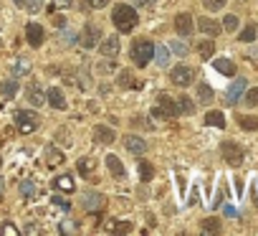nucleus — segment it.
<instances>
[{
	"mask_svg": "<svg viewBox=\"0 0 258 236\" xmlns=\"http://www.w3.org/2000/svg\"><path fill=\"white\" fill-rule=\"evenodd\" d=\"M111 21L116 26L119 33H129V31H135V26L140 23V16L132 6H116L114 13H111Z\"/></svg>",
	"mask_w": 258,
	"mask_h": 236,
	"instance_id": "obj_1",
	"label": "nucleus"
},
{
	"mask_svg": "<svg viewBox=\"0 0 258 236\" xmlns=\"http://www.w3.org/2000/svg\"><path fill=\"white\" fill-rule=\"evenodd\" d=\"M152 56H155V43L152 41H135L132 43V61L140 66V69H145L150 61H152Z\"/></svg>",
	"mask_w": 258,
	"mask_h": 236,
	"instance_id": "obj_2",
	"label": "nucleus"
},
{
	"mask_svg": "<svg viewBox=\"0 0 258 236\" xmlns=\"http://www.w3.org/2000/svg\"><path fill=\"white\" fill-rule=\"evenodd\" d=\"M13 117H16V127H18L23 135H31V132L38 130V114H36V112H31V109H18Z\"/></svg>",
	"mask_w": 258,
	"mask_h": 236,
	"instance_id": "obj_3",
	"label": "nucleus"
},
{
	"mask_svg": "<svg viewBox=\"0 0 258 236\" xmlns=\"http://www.w3.org/2000/svg\"><path fill=\"white\" fill-rule=\"evenodd\" d=\"M152 117H160V120H172V117H177V104L172 102L170 94H160L157 107L152 109Z\"/></svg>",
	"mask_w": 258,
	"mask_h": 236,
	"instance_id": "obj_4",
	"label": "nucleus"
},
{
	"mask_svg": "<svg viewBox=\"0 0 258 236\" xmlns=\"http://www.w3.org/2000/svg\"><path fill=\"white\" fill-rule=\"evenodd\" d=\"M220 155H223V158H225V163H228V165H233V168L243 165V158H245L243 148H240L238 143H230V140H225V143L220 145Z\"/></svg>",
	"mask_w": 258,
	"mask_h": 236,
	"instance_id": "obj_5",
	"label": "nucleus"
},
{
	"mask_svg": "<svg viewBox=\"0 0 258 236\" xmlns=\"http://www.w3.org/2000/svg\"><path fill=\"white\" fill-rule=\"evenodd\" d=\"M170 81L175 84V86H190L192 81H195V71L190 69V66H185V64H180V66H175L172 71H170Z\"/></svg>",
	"mask_w": 258,
	"mask_h": 236,
	"instance_id": "obj_6",
	"label": "nucleus"
},
{
	"mask_svg": "<svg viewBox=\"0 0 258 236\" xmlns=\"http://www.w3.org/2000/svg\"><path fill=\"white\" fill-rule=\"evenodd\" d=\"M99 36H101L99 26L86 23V26H84V31H81V36H79V43H81L84 49H94V46H99Z\"/></svg>",
	"mask_w": 258,
	"mask_h": 236,
	"instance_id": "obj_7",
	"label": "nucleus"
},
{
	"mask_svg": "<svg viewBox=\"0 0 258 236\" xmlns=\"http://www.w3.org/2000/svg\"><path fill=\"white\" fill-rule=\"evenodd\" d=\"M243 94H245V79H235V81L228 86V91H225V104H228V107L238 104Z\"/></svg>",
	"mask_w": 258,
	"mask_h": 236,
	"instance_id": "obj_8",
	"label": "nucleus"
},
{
	"mask_svg": "<svg viewBox=\"0 0 258 236\" xmlns=\"http://www.w3.org/2000/svg\"><path fill=\"white\" fill-rule=\"evenodd\" d=\"M119 36H106L104 41H99V54L101 56H106V59H114V56H119Z\"/></svg>",
	"mask_w": 258,
	"mask_h": 236,
	"instance_id": "obj_9",
	"label": "nucleus"
},
{
	"mask_svg": "<svg viewBox=\"0 0 258 236\" xmlns=\"http://www.w3.org/2000/svg\"><path fill=\"white\" fill-rule=\"evenodd\" d=\"M26 38H28V43H31L33 49H38V46L43 43V38H46L43 26H38V23H28V26H26Z\"/></svg>",
	"mask_w": 258,
	"mask_h": 236,
	"instance_id": "obj_10",
	"label": "nucleus"
},
{
	"mask_svg": "<svg viewBox=\"0 0 258 236\" xmlns=\"http://www.w3.org/2000/svg\"><path fill=\"white\" fill-rule=\"evenodd\" d=\"M81 206H84L86 211H99V208L104 206V196H101L99 191H86V193L81 196Z\"/></svg>",
	"mask_w": 258,
	"mask_h": 236,
	"instance_id": "obj_11",
	"label": "nucleus"
},
{
	"mask_svg": "<svg viewBox=\"0 0 258 236\" xmlns=\"http://www.w3.org/2000/svg\"><path fill=\"white\" fill-rule=\"evenodd\" d=\"M124 145H126L129 153H135L137 158L147 153V143H145V137H140V135H126V137H124Z\"/></svg>",
	"mask_w": 258,
	"mask_h": 236,
	"instance_id": "obj_12",
	"label": "nucleus"
},
{
	"mask_svg": "<svg viewBox=\"0 0 258 236\" xmlns=\"http://www.w3.org/2000/svg\"><path fill=\"white\" fill-rule=\"evenodd\" d=\"M175 31H177L180 36H190V33H192V16H190V13H180V16L175 18Z\"/></svg>",
	"mask_w": 258,
	"mask_h": 236,
	"instance_id": "obj_13",
	"label": "nucleus"
},
{
	"mask_svg": "<svg viewBox=\"0 0 258 236\" xmlns=\"http://www.w3.org/2000/svg\"><path fill=\"white\" fill-rule=\"evenodd\" d=\"M26 97H28V102L36 104V107H41V104L46 102V94H43V89H41L36 81H31V84L26 86Z\"/></svg>",
	"mask_w": 258,
	"mask_h": 236,
	"instance_id": "obj_14",
	"label": "nucleus"
},
{
	"mask_svg": "<svg viewBox=\"0 0 258 236\" xmlns=\"http://www.w3.org/2000/svg\"><path fill=\"white\" fill-rule=\"evenodd\" d=\"M114 137H116V135H114L111 127H106V125H96V127H94V140H96V143H101V145H111Z\"/></svg>",
	"mask_w": 258,
	"mask_h": 236,
	"instance_id": "obj_15",
	"label": "nucleus"
},
{
	"mask_svg": "<svg viewBox=\"0 0 258 236\" xmlns=\"http://www.w3.org/2000/svg\"><path fill=\"white\" fill-rule=\"evenodd\" d=\"M46 102H48L53 109H66V99H63V91H61L58 86L48 89V94H46Z\"/></svg>",
	"mask_w": 258,
	"mask_h": 236,
	"instance_id": "obj_16",
	"label": "nucleus"
},
{
	"mask_svg": "<svg viewBox=\"0 0 258 236\" xmlns=\"http://www.w3.org/2000/svg\"><path fill=\"white\" fill-rule=\"evenodd\" d=\"M116 84H119L121 89H137V86H140V84H137V79H135V74L129 71V69H121V71H119Z\"/></svg>",
	"mask_w": 258,
	"mask_h": 236,
	"instance_id": "obj_17",
	"label": "nucleus"
},
{
	"mask_svg": "<svg viewBox=\"0 0 258 236\" xmlns=\"http://www.w3.org/2000/svg\"><path fill=\"white\" fill-rule=\"evenodd\" d=\"M198 28H200V33H205V36H218V33H220V23H215L213 18H200V21H198Z\"/></svg>",
	"mask_w": 258,
	"mask_h": 236,
	"instance_id": "obj_18",
	"label": "nucleus"
},
{
	"mask_svg": "<svg viewBox=\"0 0 258 236\" xmlns=\"http://www.w3.org/2000/svg\"><path fill=\"white\" fill-rule=\"evenodd\" d=\"M213 69H215L218 74H223V76H233V74H235V64H233L230 59H215V61H213Z\"/></svg>",
	"mask_w": 258,
	"mask_h": 236,
	"instance_id": "obj_19",
	"label": "nucleus"
},
{
	"mask_svg": "<svg viewBox=\"0 0 258 236\" xmlns=\"http://www.w3.org/2000/svg\"><path fill=\"white\" fill-rule=\"evenodd\" d=\"M76 170H79V175L91 178V175H94V170H96V160H94V158H81V160L76 163Z\"/></svg>",
	"mask_w": 258,
	"mask_h": 236,
	"instance_id": "obj_20",
	"label": "nucleus"
},
{
	"mask_svg": "<svg viewBox=\"0 0 258 236\" xmlns=\"http://www.w3.org/2000/svg\"><path fill=\"white\" fill-rule=\"evenodd\" d=\"M106 165H109V170H111V175L114 178H124V165H121V160L116 158V155H106Z\"/></svg>",
	"mask_w": 258,
	"mask_h": 236,
	"instance_id": "obj_21",
	"label": "nucleus"
},
{
	"mask_svg": "<svg viewBox=\"0 0 258 236\" xmlns=\"http://www.w3.org/2000/svg\"><path fill=\"white\" fill-rule=\"evenodd\" d=\"M46 163H48V165H58V163H63V153H61L56 145H48V148H46Z\"/></svg>",
	"mask_w": 258,
	"mask_h": 236,
	"instance_id": "obj_22",
	"label": "nucleus"
},
{
	"mask_svg": "<svg viewBox=\"0 0 258 236\" xmlns=\"http://www.w3.org/2000/svg\"><path fill=\"white\" fill-rule=\"evenodd\" d=\"M205 125H210V127H225V117H223V112H208L205 114Z\"/></svg>",
	"mask_w": 258,
	"mask_h": 236,
	"instance_id": "obj_23",
	"label": "nucleus"
},
{
	"mask_svg": "<svg viewBox=\"0 0 258 236\" xmlns=\"http://www.w3.org/2000/svg\"><path fill=\"white\" fill-rule=\"evenodd\" d=\"M175 104H177V114H192L195 112V102L190 97H180Z\"/></svg>",
	"mask_w": 258,
	"mask_h": 236,
	"instance_id": "obj_24",
	"label": "nucleus"
},
{
	"mask_svg": "<svg viewBox=\"0 0 258 236\" xmlns=\"http://www.w3.org/2000/svg\"><path fill=\"white\" fill-rule=\"evenodd\" d=\"M0 91H3V97H6V99H13V97H16V91H18V81H13V79L0 81Z\"/></svg>",
	"mask_w": 258,
	"mask_h": 236,
	"instance_id": "obj_25",
	"label": "nucleus"
},
{
	"mask_svg": "<svg viewBox=\"0 0 258 236\" xmlns=\"http://www.w3.org/2000/svg\"><path fill=\"white\" fill-rule=\"evenodd\" d=\"M152 178H155V168H152V163H147V160H140V180L150 183Z\"/></svg>",
	"mask_w": 258,
	"mask_h": 236,
	"instance_id": "obj_26",
	"label": "nucleus"
},
{
	"mask_svg": "<svg viewBox=\"0 0 258 236\" xmlns=\"http://www.w3.org/2000/svg\"><path fill=\"white\" fill-rule=\"evenodd\" d=\"M152 59H155L160 66H167V64H170V49H167V46H157Z\"/></svg>",
	"mask_w": 258,
	"mask_h": 236,
	"instance_id": "obj_27",
	"label": "nucleus"
},
{
	"mask_svg": "<svg viewBox=\"0 0 258 236\" xmlns=\"http://www.w3.org/2000/svg\"><path fill=\"white\" fill-rule=\"evenodd\" d=\"M53 185H56V188H61V191H66V193H71V191L76 188V183H74V178H71V175H61V178H56V180H53Z\"/></svg>",
	"mask_w": 258,
	"mask_h": 236,
	"instance_id": "obj_28",
	"label": "nucleus"
},
{
	"mask_svg": "<svg viewBox=\"0 0 258 236\" xmlns=\"http://www.w3.org/2000/svg\"><path fill=\"white\" fill-rule=\"evenodd\" d=\"M198 54H200V59H210L215 54V43L213 41H200L198 43Z\"/></svg>",
	"mask_w": 258,
	"mask_h": 236,
	"instance_id": "obj_29",
	"label": "nucleus"
},
{
	"mask_svg": "<svg viewBox=\"0 0 258 236\" xmlns=\"http://www.w3.org/2000/svg\"><path fill=\"white\" fill-rule=\"evenodd\" d=\"M200 228H203L205 233H220V218H205V221L200 223Z\"/></svg>",
	"mask_w": 258,
	"mask_h": 236,
	"instance_id": "obj_30",
	"label": "nucleus"
},
{
	"mask_svg": "<svg viewBox=\"0 0 258 236\" xmlns=\"http://www.w3.org/2000/svg\"><path fill=\"white\" fill-rule=\"evenodd\" d=\"M198 99H200L203 104H210V102H213V89H210L208 84H200V86H198Z\"/></svg>",
	"mask_w": 258,
	"mask_h": 236,
	"instance_id": "obj_31",
	"label": "nucleus"
},
{
	"mask_svg": "<svg viewBox=\"0 0 258 236\" xmlns=\"http://www.w3.org/2000/svg\"><path fill=\"white\" fill-rule=\"evenodd\" d=\"M238 125L243 127V130H258V120H255V117H238Z\"/></svg>",
	"mask_w": 258,
	"mask_h": 236,
	"instance_id": "obj_32",
	"label": "nucleus"
},
{
	"mask_svg": "<svg viewBox=\"0 0 258 236\" xmlns=\"http://www.w3.org/2000/svg\"><path fill=\"white\" fill-rule=\"evenodd\" d=\"M243 43H250V41H255V26L250 23V26H245L243 31H240V36H238Z\"/></svg>",
	"mask_w": 258,
	"mask_h": 236,
	"instance_id": "obj_33",
	"label": "nucleus"
},
{
	"mask_svg": "<svg viewBox=\"0 0 258 236\" xmlns=\"http://www.w3.org/2000/svg\"><path fill=\"white\" fill-rule=\"evenodd\" d=\"M58 231H61V233H79V223H74V221L66 218V221L58 223Z\"/></svg>",
	"mask_w": 258,
	"mask_h": 236,
	"instance_id": "obj_34",
	"label": "nucleus"
},
{
	"mask_svg": "<svg viewBox=\"0 0 258 236\" xmlns=\"http://www.w3.org/2000/svg\"><path fill=\"white\" fill-rule=\"evenodd\" d=\"M18 188H21V193H23L26 198H33V196H36V185H33L31 180H21Z\"/></svg>",
	"mask_w": 258,
	"mask_h": 236,
	"instance_id": "obj_35",
	"label": "nucleus"
},
{
	"mask_svg": "<svg viewBox=\"0 0 258 236\" xmlns=\"http://www.w3.org/2000/svg\"><path fill=\"white\" fill-rule=\"evenodd\" d=\"M79 41V33L76 31H61V43L69 46V43H76Z\"/></svg>",
	"mask_w": 258,
	"mask_h": 236,
	"instance_id": "obj_36",
	"label": "nucleus"
},
{
	"mask_svg": "<svg viewBox=\"0 0 258 236\" xmlns=\"http://www.w3.org/2000/svg\"><path fill=\"white\" fill-rule=\"evenodd\" d=\"M243 99H245V104H248V107H258V86H255V89H250V91H245V94H243Z\"/></svg>",
	"mask_w": 258,
	"mask_h": 236,
	"instance_id": "obj_37",
	"label": "nucleus"
},
{
	"mask_svg": "<svg viewBox=\"0 0 258 236\" xmlns=\"http://www.w3.org/2000/svg\"><path fill=\"white\" fill-rule=\"evenodd\" d=\"M114 233H129V231H132V223H126V221H121V223H111L109 226Z\"/></svg>",
	"mask_w": 258,
	"mask_h": 236,
	"instance_id": "obj_38",
	"label": "nucleus"
},
{
	"mask_svg": "<svg viewBox=\"0 0 258 236\" xmlns=\"http://www.w3.org/2000/svg\"><path fill=\"white\" fill-rule=\"evenodd\" d=\"M170 49H172L177 56H185V54H187V43H185V41H172Z\"/></svg>",
	"mask_w": 258,
	"mask_h": 236,
	"instance_id": "obj_39",
	"label": "nucleus"
},
{
	"mask_svg": "<svg viewBox=\"0 0 258 236\" xmlns=\"http://www.w3.org/2000/svg\"><path fill=\"white\" fill-rule=\"evenodd\" d=\"M223 28H225V31H235V28H238V16H225Z\"/></svg>",
	"mask_w": 258,
	"mask_h": 236,
	"instance_id": "obj_40",
	"label": "nucleus"
},
{
	"mask_svg": "<svg viewBox=\"0 0 258 236\" xmlns=\"http://www.w3.org/2000/svg\"><path fill=\"white\" fill-rule=\"evenodd\" d=\"M26 71H28V61H26V59H18L16 66H13V74L21 76V74H26Z\"/></svg>",
	"mask_w": 258,
	"mask_h": 236,
	"instance_id": "obj_41",
	"label": "nucleus"
},
{
	"mask_svg": "<svg viewBox=\"0 0 258 236\" xmlns=\"http://www.w3.org/2000/svg\"><path fill=\"white\" fill-rule=\"evenodd\" d=\"M203 6H205L208 11H220V8L225 6V0H203Z\"/></svg>",
	"mask_w": 258,
	"mask_h": 236,
	"instance_id": "obj_42",
	"label": "nucleus"
},
{
	"mask_svg": "<svg viewBox=\"0 0 258 236\" xmlns=\"http://www.w3.org/2000/svg\"><path fill=\"white\" fill-rule=\"evenodd\" d=\"M0 231H3L6 236H18V226H13V223H3V228H0Z\"/></svg>",
	"mask_w": 258,
	"mask_h": 236,
	"instance_id": "obj_43",
	"label": "nucleus"
},
{
	"mask_svg": "<svg viewBox=\"0 0 258 236\" xmlns=\"http://www.w3.org/2000/svg\"><path fill=\"white\" fill-rule=\"evenodd\" d=\"M41 6H43V0H26V8H28L31 13H36Z\"/></svg>",
	"mask_w": 258,
	"mask_h": 236,
	"instance_id": "obj_44",
	"label": "nucleus"
},
{
	"mask_svg": "<svg viewBox=\"0 0 258 236\" xmlns=\"http://www.w3.org/2000/svg\"><path fill=\"white\" fill-rule=\"evenodd\" d=\"M109 3V0H86V6L89 8H94V11H99V8H104Z\"/></svg>",
	"mask_w": 258,
	"mask_h": 236,
	"instance_id": "obj_45",
	"label": "nucleus"
},
{
	"mask_svg": "<svg viewBox=\"0 0 258 236\" xmlns=\"http://www.w3.org/2000/svg\"><path fill=\"white\" fill-rule=\"evenodd\" d=\"M56 137H61L63 145H71V137H69V130H56Z\"/></svg>",
	"mask_w": 258,
	"mask_h": 236,
	"instance_id": "obj_46",
	"label": "nucleus"
},
{
	"mask_svg": "<svg viewBox=\"0 0 258 236\" xmlns=\"http://www.w3.org/2000/svg\"><path fill=\"white\" fill-rule=\"evenodd\" d=\"M53 203H56V206H61L63 211H69V201H63V198H58V196H56V198H53Z\"/></svg>",
	"mask_w": 258,
	"mask_h": 236,
	"instance_id": "obj_47",
	"label": "nucleus"
},
{
	"mask_svg": "<svg viewBox=\"0 0 258 236\" xmlns=\"http://www.w3.org/2000/svg\"><path fill=\"white\" fill-rule=\"evenodd\" d=\"M132 125H135V127H150L145 120H140V117H135V120H132Z\"/></svg>",
	"mask_w": 258,
	"mask_h": 236,
	"instance_id": "obj_48",
	"label": "nucleus"
},
{
	"mask_svg": "<svg viewBox=\"0 0 258 236\" xmlns=\"http://www.w3.org/2000/svg\"><path fill=\"white\" fill-rule=\"evenodd\" d=\"M223 211H225V216H230V218H235V216H238V213H235V208H233V206H225V208H223Z\"/></svg>",
	"mask_w": 258,
	"mask_h": 236,
	"instance_id": "obj_49",
	"label": "nucleus"
},
{
	"mask_svg": "<svg viewBox=\"0 0 258 236\" xmlns=\"http://www.w3.org/2000/svg\"><path fill=\"white\" fill-rule=\"evenodd\" d=\"M26 233H31V236H36V233H41V228H38V226H33V223H31V226H28V228H26Z\"/></svg>",
	"mask_w": 258,
	"mask_h": 236,
	"instance_id": "obj_50",
	"label": "nucleus"
},
{
	"mask_svg": "<svg viewBox=\"0 0 258 236\" xmlns=\"http://www.w3.org/2000/svg\"><path fill=\"white\" fill-rule=\"evenodd\" d=\"M53 3H56L58 8H69V6H71V0H53Z\"/></svg>",
	"mask_w": 258,
	"mask_h": 236,
	"instance_id": "obj_51",
	"label": "nucleus"
},
{
	"mask_svg": "<svg viewBox=\"0 0 258 236\" xmlns=\"http://www.w3.org/2000/svg\"><path fill=\"white\" fill-rule=\"evenodd\" d=\"M53 23H56L58 28H63V23H66V21H63V16H53Z\"/></svg>",
	"mask_w": 258,
	"mask_h": 236,
	"instance_id": "obj_52",
	"label": "nucleus"
},
{
	"mask_svg": "<svg viewBox=\"0 0 258 236\" xmlns=\"http://www.w3.org/2000/svg\"><path fill=\"white\" fill-rule=\"evenodd\" d=\"M132 3H137V6H150V3H155V0H132Z\"/></svg>",
	"mask_w": 258,
	"mask_h": 236,
	"instance_id": "obj_53",
	"label": "nucleus"
},
{
	"mask_svg": "<svg viewBox=\"0 0 258 236\" xmlns=\"http://www.w3.org/2000/svg\"><path fill=\"white\" fill-rule=\"evenodd\" d=\"M6 191V183H3V178H0V193H3Z\"/></svg>",
	"mask_w": 258,
	"mask_h": 236,
	"instance_id": "obj_54",
	"label": "nucleus"
},
{
	"mask_svg": "<svg viewBox=\"0 0 258 236\" xmlns=\"http://www.w3.org/2000/svg\"><path fill=\"white\" fill-rule=\"evenodd\" d=\"M13 3H16V6H26V0H13Z\"/></svg>",
	"mask_w": 258,
	"mask_h": 236,
	"instance_id": "obj_55",
	"label": "nucleus"
},
{
	"mask_svg": "<svg viewBox=\"0 0 258 236\" xmlns=\"http://www.w3.org/2000/svg\"><path fill=\"white\" fill-rule=\"evenodd\" d=\"M0 165H3V158H0Z\"/></svg>",
	"mask_w": 258,
	"mask_h": 236,
	"instance_id": "obj_56",
	"label": "nucleus"
}]
</instances>
